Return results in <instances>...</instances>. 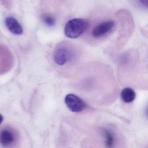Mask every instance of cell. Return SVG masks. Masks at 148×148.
I'll use <instances>...</instances> for the list:
<instances>
[{
  "label": "cell",
  "instance_id": "obj_6",
  "mask_svg": "<svg viewBox=\"0 0 148 148\" xmlns=\"http://www.w3.org/2000/svg\"><path fill=\"white\" fill-rule=\"evenodd\" d=\"M14 137L11 131L4 130L0 133V143L3 146H10L14 142Z\"/></svg>",
  "mask_w": 148,
  "mask_h": 148
},
{
  "label": "cell",
  "instance_id": "obj_7",
  "mask_svg": "<svg viewBox=\"0 0 148 148\" xmlns=\"http://www.w3.org/2000/svg\"><path fill=\"white\" fill-rule=\"evenodd\" d=\"M136 96L135 92L131 88H125L121 93V97L123 101L126 103H130L133 102L135 99Z\"/></svg>",
  "mask_w": 148,
  "mask_h": 148
},
{
  "label": "cell",
  "instance_id": "obj_10",
  "mask_svg": "<svg viewBox=\"0 0 148 148\" xmlns=\"http://www.w3.org/2000/svg\"><path fill=\"white\" fill-rule=\"evenodd\" d=\"M3 121V117L0 114V125L1 124Z\"/></svg>",
  "mask_w": 148,
  "mask_h": 148
},
{
  "label": "cell",
  "instance_id": "obj_9",
  "mask_svg": "<svg viewBox=\"0 0 148 148\" xmlns=\"http://www.w3.org/2000/svg\"><path fill=\"white\" fill-rule=\"evenodd\" d=\"M42 18L44 23L49 27H52L55 24V20L50 15H43Z\"/></svg>",
  "mask_w": 148,
  "mask_h": 148
},
{
  "label": "cell",
  "instance_id": "obj_8",
  "mask_svg": "<svg viewBox=\"0 0 148 148\" xmlns=\"http://www.w3.org/2000/svg\"><path fill=\"white\" fill-rule=\"evenodd\" d=\"M105 143L108 148H112L114 145V139L113 134L109 130L105 131Z\"/></svg>",
  "mask_w": 148,
  "mask_h": 148
},
{
  "label": "cell",
  "instance_id": "obj_5",
  "mask_svg": "<svg viewBox=\"0 0 148 148\" xmlns=\"http://www.w3.org/2000/svg\"><path fill=\"white\" fill-rule=\"evenodd\" d=\"M6 27L14 34L20 35L23 34V29L19 22L13 16H8L5 20Z\"/></svg>",
  "mask_w": 148,
  "mask_h": 148
},
{
  "label": "cell",
  "instance_id": "obj_4",
  "mask_svg": "<svg viewBox=\"0 0 148 148\" xmlns=\"http://www.w3.org/2000/svg\"><path fill=\"white\" fill-rule=\"evenodd\" d=\"M115 22L111 20L105 21L94 27L92 31V36L99 38L110 32L115 26Z\"/></svg>",
  "mask_w": 148,
  "mask_h": 148
},
{
  "label": "cell",
  "instance_id": "obj_3",
  "mask_svg": "<svg viewBox=\"0 0 148 148\" xmlns=\"http://www.w3.org/2000/svg\"><path fill=\"white\" fill-rule=\"evenodd\" d=\"M73 53L67 47H61L57 49L54 55V60L60 66L64 65L70 61L73 58Z\"/></svg>",
  "mask_w": 148,
  "mask_h": 148
},
{
  "label": "cell",
  "instance_id": "obj_2",
  "mask_svg": "<svg viewBox=\"0 0 148 148\" xmlns=\"http://www.w3.org/2000/svg\"><path fill=\"white\" fill-rule=\"evenodd\" d=\"M65 102L68 108L73 112L79 113L86 108L85 102L76 95L69 94L65 97Z\"/></svg>",
  "mask_w": 148,
  "mask_h": 148
},
{
  "label": "cell",
  "instance_id": "obj_1",
  "mask_svg": "<svg viewBox=\"0 0 148 148\" xmlns=\"http://www.w3.org/2000/svg\"><path fill=\"white\" fill-rule=\"evenodd\" d=\"M89 26L87 20L76 18L69 21L65 25L64 34L70 38H78L87 30Z\"/></svg>",
  "mask_w": 148,
  "mask_h": 148
}]
</instances>
